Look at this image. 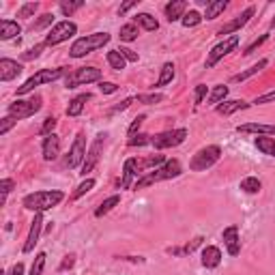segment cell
I'll return each instance as SVG.
<instances>
[{
	"label": "cell",
	"instance_id": "37",
	"mask_svg": "<svg viewBox=\"0 0 275 275\" xmlns=\"http://www.w3.org/2000/svg\"><path fill=\"white\" fill-rule=\"evenodd\" d=\"M58 7H60V13H63L65 17H71V15L78 11V9L84 7V0H76V3H65V0H63Z\"/></svg>",
	"mask_w": 275,
	"mask_h": 275
},
{
	"label": "cell",
	"instance_id": "10",
	"mask_svg": "<svg viewBox=\"0 0 275 275\" xmlns=\"http://www.w3.org/2000/svg\"><path fill=\"white\" fill-rule=\"evenodd\" d=\"M106 138H108V134H99V136L93 140V144L88 146V151H86V159H84V164H82V172H80L82 177H86L88 172H93V168L99 164L101 151H104V146H106Z\"/></svg>",
	"mask_w": 275,
	"mask_h": 275
},
{
	"label": "cell",
	"instance_id": "32",
	"mask_svg": "<svg viewBox=\"0 0 275 275\" xmlns=\"http://www.w3.org/2000/svg\"><path fill=\"white\" fill-rule=\"evenodd\" d=\"M120 205V196H110L108 200H104L101 205L97 207V211H95V217H104V215H108V213L114 209V207H118Z\"/></svg>",
	"mask_w": 275,
	"mask_h": 275
},
{
	"label": "cell",
	"instance_id": "29",
	"mask_svg": "<svg viewBox=\"0 0 275 275\" xmlns=\"http://www.w3.org/2000/svg\"><path fill=\"white\" fill-rule=\"evenodd\" d=\"M177 71H174V65L172 63H164V67H161V73H159V80L155 82V88H161V86H168L172 80H174Z\"/></svg>",
	"mask_w": 275,
	"mask_h": 275
},
{
	"label": "cell",
	"instance_id": "12",
	"mask_svg": "<svg viewBox=\"0 0 275 275\" xmlns=\"http://www.w3.org/2000/svg\"><path fill=\"white\" fill-rule=\"evenodd\" d=\"M239 45V35H232V37H228V39H223L221 43H217L215 47L209 52V58H207V67H213V65H217L219 60L223 58V56H228L234 47Z\"/></svg>",
	"mask_w": 275,
	"mask_h": 275
},
{
	"label": "cell",
	"instance_id": "13",
	"mask_svg": "<svg viewBox=\"0 0 275 275\" xmlns=\"http://www.w3.org/2000/svg\"><path fill=\"white\" fill-rule=\"evenodd\" d=\"M221 239H223V245H226L230 256H239L241 254V239H239V226H228L223 228L221 232Z\"/></svg>",
	"mask_w": 275,
	"mask_h": 275
},
{
	"label": "cell",
	"instance_id": "9",
	"mask_svg": "<svg viewBox=\"0 0 275 275\" xmlns=\"http://www.w3.org/2000/svg\"><path fill=\"white\" fill-rule=\"evenodd\" d=\"M78 33V24L76 22H69V19H65V22H58L56 26H52V30H49V35L45 37V45H58L63 41H69L71 37H73Z\"/></svg>",
	"mask_w": 275,
	"mask_h": 275
},
{
	"label": "cell",
	"instance_id": "27",
	"mask_svg": "<svg viewBox=\"0 0 275 275\" xmlns=\"http://www.w3.org/2000/svg\"><path fill=\"white\" fill-rule=\"evenodd\" d=\"M256 148L262 153V155H269V157H275V138L273 136H258L254 140Z\"/></svg>",
	"mask_w": 275,
	"mask_h": 275
},
{
	"label": "cell",
	"instance_id": "42",
	"mask_svg": "<svg viewBox=\"0 0 275 275\" xmlns=\"http://www.w3.org/2000/svg\"><path fill=\"white\" fill-rule=\"evenodd\" d=\"M54 22V13H43V15H39L37 22H33V26H30V30H41L45 26H49Z\"/></svg>",
	"mask_w": 275,
	"mask_h": 275
},
{
	"label": "cell",
	"instance_id": "26",
	"mask_svg": "<svg viewBox=\"0 0 275 275\" xmlns=\"http://www.w3.org/2000/svg\"><path fill=\"white\" fill-rule=\"evenodd\" d=\"M86 101H90V93H82V95H78L69 101V106H67V116H80L84 112V106H86Z\"/></svg>",
	"mask_w": 275,
	"mask_h": 275
},
{
	"label": "cell",
	"instance_id": "28",
	"mask_svg": "<svg viewBox=\"0 0 275 275\" xmlns=\"http://www.w3.org/2000/svg\"><path fill=\"white\" fill-rule=\"evenodd\" d=\"M134 24H138V26H142L146 30V33H155V30L159 28V22L155 17H153L151 13H138L136 17H134Z\"/></svg>",
	"mask_w": 275,
	"mask_h": 275
},
{
	"label": "cell",
	"instance_id": "35",
	"mask_svg": "<svg viewBox=\"0 0 275 275\" xmlns=\"http://www.w3.org/2000/svg\"><path fill=\"white\" fill-rule=\"evenodd\" d=\"M239 187H241V191H245V193H258L262 189V183L256 177H245V179L241 181Z\"/></svg>",
	"mask_w": 275,
	"mask_h": 275
},
{
	"label": "cell",
	"instance_id": "25",
	"mask_svg": "<svg viewBox=\"0 0 275 275\" xmlns=\"http://www.w3.org/2000/svg\"><path fill=\"white\" fill-rule=\"evenodd\" d=\"M17 35H22V26L13 19H0V39L3 41H9V39H13Z\"/></svg>",
	"mask_w": 275,
	"mask_h": 275
},
{
	"label": "cell",
	"instance_id": "49",
	"mask_svg": "<svg viewBox=\"0 0 275 275\" xmlns=\"http://www.w3.org/2000/svg\"><path fill=\"white\" fill-rule=\"evenodd\" d=\"M15 187V181L13 179H3L0 181V193H3V205H5V198L11 193V189Z\"/></svg>",
	"mask_w": 275,
	"mask_h": 275
},
{
	"label": "cell",
	"instance_id": "23",
	"mask_svg": "<svg viewBox=\"0 0 275 275\" xmlns=\"http://www.w3.org/2000/svg\"><path fill=\"white\" fill-rule=\"evenodd\" d=\"M239 134H260V136H273L275 138V125H262V123H245L237 127Z\"/></svg>",
	"mask_w": 275,
	"mask_h": 275
},
{
	"label": "cell",
	"instance_id": "50",
	"mask_svg": "<svg viewBox=\"0 0 275 275\" xmlns=\"http://www.w3.org/2000/svg\"><path fill=\"white\" fill-rule=\"evenodd\" d=\"M144 118H146L144 114H140V116H136V118H134V123H131V127L127 129V136H129V138L138 136V129L142 127V123H144Z\"/></svg>",
	"mask_w": 275,
	"mask_h": 275
},
{
	"label": "cell",
	"instance_id": "41",
	"mask_svg": "<svg viewBox=\"0 0 275 275\" xmlns=\"http://www.w3.org/2000/svg\"><path fill=\"white\" fill-rule=\"evenodd\" d=\"M37 11H39V3H24L22 7H19L17 17H24V19H28V17H33Z\"/></svg>",
	"mask_w": 275,
	"mask_h": 275
},
{
	"label": "cell",
	"instance_id": "2",
	"mask_svg": "<svg viewBox=\"0 0 275 275\" xmlns=\"http://www.w3.org/2000/svg\"><path fill=\"white\" fill-rule=\"evenodd\" d=\"M181 174H183L181 161H179V159H168L164 166H159V168H155V170L146 172L144 177H140V179L136 181L134 189H146V187H151V185H155V183L177 179V177H181Z\"/></svg>",
	"mask_w": 275,
	"mask_h": 275
},
{
	"label": "cell",
	"instance_id": "54",
	"mask_svg": "<svg viewBox=\"0 0 275 275\" xmlns=\"http://www.w3.org/2000/svg\"><path fill=\"white\" fill-rule=\"evenodd\" d=\"M118 52H120V56H123L125 60H129V63H138V58H140L134 49H129V47H118Z\"/></svg>",
	"mask_w": 275,
	"mask_h": 275
},
{
	"label": "cell",
	"instance_id": "6",
	"mask_svg": "<svg viewBox=\"0 0 275 275\" xmlns=\"http://www.w3.org/2000/svg\"><path fill=\"white\" fill-rule=\"evenodd\" d=\"M90 82H101V69L97 67H80L76 71H71L65 78V88H78Z\"/></svg>",
	"mask_w": 275,
	"mask_h": 275
},
{
	"label": "cell",
	"instance_id": "58",
	"mask_svg": "<svg viewBox=\"0 0 275 275\" xmlns=\"http://www.w3.org/2000/svg\"><path fill=\"white\" fill-rule=\"evenodd\" d=\"M7 275H24V262H17L11 267V271H9Z\"/></svg>",
	"mask_w": 275,
	"mask_h": 275
},
{
	"label": "cell",
	"instance_id": "5",
	"mask_svg": "<svg viewBox=\"0 0 275 275\" xmlns=\"http://www.w3.org/2000/svg\"><path fill=\"white\" fill-rule=\"evenodd\" d=\"M219 159H221V148H219L217 144H209V146H205V148H200L196 155L191 157L189 170H193V172H205V170H209L211 166H215Z\"/></svg>",
	"mask_w": 275,
	"mask_h": 275
},
{
	"label": "cell",
	"instance_id": "44",
	"mask_svg": "<svg viewBox=\"0 0 275 275\" xmlns=\"http://www.w3.org/2000/svg\"><path fill=\"white\" fill-rule=\"evenodd\" d=\"M209 95V88H207V84H198L196 88H193V106H200L202 101H205V97Z\"/></svg>",
	"mask_w": 275,
	"mask_h": 275
},
{
	"label": "cell",
	"instance_id": "21",
	"mask_svg": "<svg viewBox=\"0 0 275 275\" xmlns=\"http://www.w3.org/2000/svg\"><path fill=\"white\" fill-rule=\"evenodd\" d=\"M221 264V249L215 245H207L202 249V267L205 269H217Z\"/></svg>",
	"mask_w": 275,
	"mask_h": 275
},
{
	"label": "cell",
	"instance_id": "39",
	"mask_svg": "<svg viewBox=\"0 0 275 275\" xmlns=\"http://www.w3.org/2000/svg\"><path fill=\"white\" fill-rule=\"evenodd\" d=\"M138 104H144V106H155V104H161L164 101V95L161 93H148V95H138L136 97Z\"/></svg>",
	"mask_w": 275,
	"mask_h": 275
},
{
	"label": "cell",
	"instance_id": "3",
	"mask_svg": "<svg viewBox=\"0 0 275 275\" xmlns=\"http://www.w3.org/2000/svg\"><path fill=\"white\" fill-rule=\"evenodd\" d=\"M69 73V69L67 67H56V69H39L37 73L30 76L26 82L22 86H17V97H22V95H28V93H33V90L37 86H41V84H49V82H56V80L60 78H67Z\"/></svg>",
	"mask_w": 275,
	"mask_h": 275
},
{
	"label": "cell",
	"instance_id": "57",
	"mask_svg": "<svg viewBox=\"0 0 275 275\" xmlns=\"http://www.w3.org/2000/svg\"><path fill=\"white\" fill-rule=\"evenodd\" d=\"M76 264V256H65V260H63V264H60V271H67V269H71Z\"/></svg>",
	"mask_w": 275,
	"mask_h": 275
},
{
	"label": "cell",
	"instance_id": "52",
	"mask_svg": "<svg viewBox=\"0 0 275 275\" xmlns=\"http://www.w3.org/2000/svg\"><path fill=\"white\" fill-rule=\"evenodd\" d=\"M254 104L256 106H264V104H275V90H271V93H264L260 97L254 99Z\"/></svg>",
	"mask_w": 275,
	"mask_h": 275
},
{
	"label": "cell",
	"instance_id": "7",
	"mask_svg": "<svg viewBox=\"0 0 275 275\" xmlns=\"http://www.w3.org/2000/svg\"><path fill=\"white\" fill-rule=\"evenodd\" d=\"M187 140V129L185 127H179V129H170V131H161V134L153 136L151 138V144L155 146L157 151H164V148H174L179 144Z\"/></svg>",
	"mask_w": 275,
	"mask_h": 275
},
{
	"label": "cell",
	"instance_id": "55",
	"mask_svg": "<svg viewBox=\"0 0 275 275\" xmlns=\"http://www.w3.org/2000/svg\"><path fill=\"white\" fill-rule=\"evenodd\" d=\"M138 3L140 0H129V3H125V5H120V9H118V15H125L127 11H131L134 7H138Z\"/></svg>",
	"mask_w": 275,
	"mask_h": 275
},
{
	"label": "cell",
	"instance_id": "40",
	"mask_svg": "<svg viewBox=\"0 0 275 275\" xmlns=\"http://www.w3.org/2000/svg\"><path fill=\"white\" fill-rule=\"evenodd\" d=\"M45 252H39L37 256H35V262H33V267H30V275H41L43 269H45Z\"/></svg>",
	"mask_w": 275,
	"mask_h": 275
},
{
	"label": "cell",
	"instance_id": "16",
	"mask_svg": "<svg viewBox=\"0 0 275 275\" xmlns=\"http://www.w3.org/2000/svg\"><path fill=\"white\" fill-rule=\"evenodd\" d=\"M254 13H256V9H254V7H247L245 11H243L241 15H237V17H234L232 22L223 24V26L217 30V35H230V33H237L239 28H243V26H245V24L249 22V17H252Z\"/></svg>",
	"mask_w": 275,
	"mask_h": 275
},
{
	"label": "cell",
	"instance_id": "34",
	"mask_svg": "<svg viewBox=\"0 0 275 275\" xmlns=\"http://www.w3.org/2000/svg\"><path fill=\"white\" fill-rule=\"evenodd\" d=\"M202 241H205L202 237H196L191 243H187V245H183V247H168V254H172V256H185V254H191L193 249H196Z\"/></svg>",
	"mask_w": 275,
	"mask_h": 275
},
{
	"label": "cell",
	"instance_id": "56",
	"mask_svg": "<svg viewBox=\"0 0 275 275\" xmlns=\"http://www.w3.org/2000/svg\"><path fill=\"white\" fill-rule=\"evenodd\" d=\"M134 101H136V97H129V99H125V101H120V104L114 108V112H123V110H127L131 104H134Z\"/></svg>",
	"mask_w": 275,
	"mask_h": 275
},
{
	"label": "cell",
	"instance_id": "24",
	"mask_svg": "<svg viewBox=\"0 0 275 275\" xmlns=\"http://www.w3.org/2000/svg\"><path fill=\"white\" fill-rule=\"evenodd\" d=\"M267 65H269V60H267V58H260L258 63H256V65H252L249 69L241 71V73H234V76H232V82H234V84H239V82H245V80H249L252 76H258L260 71H262L264 67H267Z\"/></svg>",
	"mask_w": 275,
	"mask_h": 275
},
{
	"label": "cell",
	"instance_id": "18",
	"mask_svg": "<svg viewBox=\"0 0 275 275\" xmlns=\"http://www.w3.org/2000/svg\"><path fill=\"white\" fill-rule=\"evenodd\" d=\"M164 13H166V19L172 24V22H179L183 19V15L187 13V3L185 0H172L164 7Z\"/></svg>",
	"mask_w": 275,
	"mask_h": 275
},
{
	"label": "cell",
	"instance_id": "31",
	"mask_svg": "<svg viewBox=\"0 0 275 275\" xmlns=\"http://www.w3.org/2000/svg\"><path fill=\"white\" fill-rule=\"evenodd\" d=\"M228 97V86L226 84H217V86H213V90L209 93V104L211 106H219L221 101H226Z\"/></svg>",
	"mask_w": 275,
	"mask_h": 275
},
{
	"label": "cell",
	"instance_id": "59",
	"mask_svg": "<svg viewBox=\"0 0 275 275\" xmlns=\"http://www.w3.org/2000/svg\"><path fill=\"white\" fill-rule=\"evenodd\" d=\"M271 28H275V17H273V19H271Z\"/></svg>",
	"mask_w": 275,
	"mask_h": 275
},
{
	"label": "cell",
	"instance_id": "45",
	"mask_svg": "<svg viewBox=\"0 0 275 275\" xmlns=\"http://www.w3.org/2000/svg\"><path fill=\"white\" fill-rule=\"evenodd\" d=\"M151 138H153V136L138 134V136H134V138H129L127 144H129V146H144V144H151Z\"/></svg>",
	"mask_w": 275,
	"mask_h": 275
},
{
	"label": "cell",
	"instance_id": "47",
	"mask_svg": "<svg viewBox=\"0 0 275 275\" xmlns=\"http://www.w3.org/2000/svg\"><path fill=\"white\" fill-rule=\"evenodd\" d=\"M43 47H45V43H39L35 47H30L28 52L22 54V60H35V58H39V56H41V52H43Z\"/></svg>",
	"mask_w": 275,
	"mask_h": 275
},
{
	"label": "cell",
	"instance_id": "20",
	"mask_svg": "<svg viewBox=\"0 0 275 275\" xmlns=\"http://www.w3.org/2000/svg\"><path fill=\"white\" fill-rule=\"evenodd\" d=\"M198 3L205 5V15H202L205 19H215L228 9L226 0H198Z\"/></svg>",
	"mask_w": 275,
	"mask_h": 275
},
{
	"label": "cell",
	"instance_id": "11",
	"mask_svg": "<svg viewBox=\"0 0 275 275\" xmlns=\"http://www.w3.org/2000/svg\"><path fill=\"white\" fill-rule=\"evenodd\" d=\"M86 136L84 134H78L76 136V142L71 144V148H69V157H67V161H65V166L69 168V170H76L78 166H82L84 164V159H86Z\"/></svg>",
	"mask_w": 275,
	"mask_h": 275
},
{
	"label": "cell",
	"instance_id": "14",
	"mask_svg": "<svg viewBox=\"0 0 275 275\" xmlns=\"http://www.w3.org/2000/svg\"><path fill=\"white\" fill-rule=\"evenodd\" d=\"M43 230V213H35V219L30 223V232H28V239L24 243V254H30L35 249V245L39 243V234Z\"/></svg>",
	"mask_w": 275,
	"mask_h": 275
},
{
	"label": "cell",
	"instance_id": "1",
	"mask_svg": "<svg viewBox=\"0 0 275 275\" xmlns=\"http://www.w3.org/2000/svg\"><path fill=\"white\" fill-rule=\"evenodd\" d=\"M63 200H65V191H60V189H43V191H35V193L24 196L22 205H24V209L33 211V213H45L49 209L58 207Z\"/></svg>",
	"mask_w": 275,
	"mask_h": 275
},
{
	"label": "cell",
	"instance_id": "8",
	"mask_svg": "<svg viewBox=\"0 0 275 275\" xmlns=\"http://www.w3.org/2000/svg\"><path fill=\"white\" fill-rule=\"evenodd\" d=\"M43 106V101L41 97H33V99H17L13 101L11 106H9V116H13L17 120H22V118H30V116H35L39 110H41Z\"/></svg>",
	"mask_w": 275,
	"mask_h": 275
},
{
	"label": "cell",
	"instance_id": "15",
	"mask_svg": "<svg viewBox=\"0 0 275 275\" xmlns=\"http://www.w3.org/2000/svg\"><path fill=\"white\" fill-rule=\"evenodd\" d=\"M138 170H140V161L136 157H129L123 166V179H120V187L123 189H129L136 185L138 181Z\"/></svg>",
	"mask_w": 275,
	"mask_h": 275
},
{
	"label": "cell",
	"instance_id": "51",
	"mask_svg": "<svg viewBox=\"0 0 275 275\" xmlns=\"http://www.w3.org/2000/svg\"><path fill=\"white\" fill-rule=\"evenodd\" d=\"M267 39H269V35H262L260 39H256V41H254L252 45H247L245 49H243V56H249V54H254V52H256V49L264 43V41H267Z\"/></svg>",
	"mask_w": 275,
	"mask_h": 275
},
{
	"label": "cell",
	"instance_id": "4",
	"mask_svg": "<svg viewBox=\"0 0 275 275\" xmlns=\"http://www.w3.org/2000/svg\"><path fill=\"white\" fill-rule=\"evenodd\" d=\"M110 35L108 33H93V35H86V37H80L73 41L69 49V56L71 58H84L86 54L95 52V49H101L104 45L110 43Z\"/></svg>",
	"mask_w": 275,
	"mask_h": 275
},
{
	"label": "cell",
	"instance_id": "38",
	"mask_svg": "<svg viewBox=\"0 0 275 275\" xmlns=\"http://www.w3.org/2000/svg\"><path fill=\"white\" fill-rule=\"evenodd\" d=\"M93 187H95V179H84V181L78 185V189L73 191V196H71V198H73V200H80V198L84 196V193H88Z\"/></svg>",
	"mask_w": 275,
	"mask_h": 275
},
{
	"label": "cell",
	"instance_id": "43",
	"mask_svg": "<svg viewBox=\"0 0 275 275\" xmlns=\"http://www.w3.org/2000/svg\"><path fill=\"white\" fill-rule=\"evenodd\" d=\"M56 125H58V120H56L54 116H47V118L43 120L41 129H39V134H41V136H52L54 129H56Z\"/></svg>",
	"mask_w": 275,
	"mask_h": 275
},
{
	"label": "cell",
	"instance_id": "22",
	"mask_svg": "<svg viewBox=\"0 0 275 275\" xmlns=\"http://www.w3.org/2000/svg\"><path fill=\"white\" fill-rule=\"evenodd\" d=\"M60 155V138L56 134L45 136L43 138V159L45 161H54Z\"/></svg>",
	"mask_w": 275,
	"mask_h": 275
},
{
	"label": "cell",
	"instance_id": "19",
	"mask_svg": "<svg viewBox=\"0 0 275 275\" xmlns=\"http://www.w3.org/2000/svg\"><path fill=\"white\" fill-rule=\"evenodd\" d=\"M252 104H247V101H241V99H226L221 101L219 106H215V112L221 116H230L234 114V112H241V110H247Z\"/></svg>",
	"mask_w": 275,
	"mask_h": 275
},
{
	"label": "cell",
	"instance_id": "17",
	"mask_svg": "<svg viewBox=\"0 0 275 275\" xmlns=\"http://www.w3.org/2000/svg\"><path fill=\"white\" fill-rule=\"evenodd\" d=\"M22 69L24 67L13 58H0V80H3V82H11V80H15L19 73H22Z\"/></svg>",
	"mask_w": 275,
	"mask_h": 275
},
{
	"label": "cell",
	"instance_id": "53",
	"mask_svg": "<svg viewBox=\"0 0 275 275\" xmlns=\"http://www.w3.org/2000/svg\"><path fill=\"white\" fill-rule=\"evenodd\" d=\"M99 90L104 95H112V93H116L118 90V84H114V82H104V80H101L99 82Z\"/></svg>",
	"mask_w": 275,
	"mask_h": 275
},
{
	"label": "cell",
	"instance_id": "46",
	"mask_svg": "<svg viewBox=\"0 0 275 275\" xmlns=\"http://www.w3.org/2000/svg\"><path fill=\"white\" fill-rule=\"evenodd\" d=\"M164 164H166V157L164 155H153V157L142 161L140 168H153V166H164Z\"/></svg>",
	"mask_w": 275,
	"mask_h": 275
},
{
	"label": "cell",
	"instance_id": "36",
	"mask_svg": "<svg viewBox=\"0 0 275 275\" xmlns=\"http://www.w3.org/2000/svg\"><path fill=\"white\" fill-rule=\"evenodd\" d=\"M202 19H205V17H202L198 11H196V9H189V11L185 13V15H183V19H181V24L183 26H185V28H196L200 22H202Z\"/></svg>",
	"mask_w": 275,
	"mask_h": 275
},
{
	"label": "cell",
	"instance_id": "33",
	"mask_svg": "<svg viewBox=\"0 0 275 275\" xmlns=\"http://www.w3.org/2000/svg\"><path fill=\"white\" fill-rule=\"evenodd\" d=\"M106 58H108V65L114 69V71H123L125 69V65H127V60L120 56V52L118 49H110V52L106 54Z\"/></svg>",
	"mask_w": 275,
	"mask_h": 275
},
{
	"label": "cell",
	"instance_id": "30",
	"mask_svg": "<svg viewBox=\"0 0 275 275\" xmlns=\"http://www.w3.org/2000/svg\"><path fill=\"white\" fill-rule=\"evenodd\" d=\"M138 33H140L138 24H134V22H127V24L120 26V33H118V37H120V41L129 43V41H136V39H138Z\"/></svg>",
	"mask_w": 275,
	"mask_h": 275
},
{
	"label": "cell",
	"instance_id": "48",
	"mask_svg": "<svg viewBox=\"0 0 275 275\" xmlns=\"http://www.w3.org/2000/svg\"><path fill=\"white\" fill-rule=\"evenodd\" d=\"M15 125H17V118H13V116H5L3 120H0V136H7V134H9V129L15 127Z\"/></svg>",
	"mask_w": 275,
	"mask_h": 275
}]
</instances>
